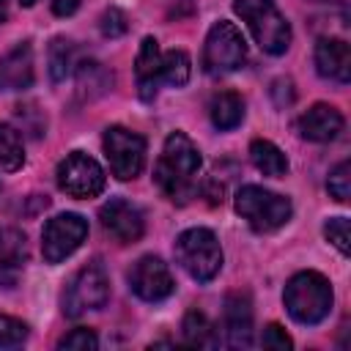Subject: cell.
<instances>
[{
  "label": "cell",
  "instance_id": "cell-1",
  "mask_svg": "<svg viewBox=\"0 0 351 351\" xmlns=\"http://www.w3.org/2000/svg\"><path fill=\"white\" fill-rule=\"evenodd\" d=\"M200 165H203V159H200L197 145L184 132H173V134H167L162 154L156 159L154 181L173 203H184L195 189V176H197Z\"/></svg>",
  "mask_w": 351,
  "mask_h": 351
},
{
  "label": "cell",
  "instance_id": "cell-2",
  "mask_svg": "<svg viewBox=\"0 0 351 351\" xmlns=\"http://www.w3.org/2000/svg\"><path fill=\"white\" fill-rule=\"evenodd\" d=\"M282 302H285V310L288 315L296 321V324H304V326H315L321 324L329 310H332V285L329 280L321 274V271H299L293 274L288 282H285V291H282Z\"/></svg>",
  "mask_w": 351,
  "mask_h": 351
},
{
  "label": "cell",
  "instance_id": "cell-3",
  "mask_svg": "<svg viewBox=\"0 0 351 351\" xmlns=\"http://www.w3.org/2000/svg\"><path fill=\"white\" fill-rule=\"evenodd\" d=\"M233 11L247 22L255 44L269 55H282L291 47V25L274 0H233Z\"/></svg>",
  "mask_w": 351,
  "mask_h": 351
},
{
  "label": "cell",
  "instance_id": "cell-4",
  "mask_svg": "<svg viewBox=\"0 0 351 351\" xmlns=\"http://www.w3.org/2000/svg\"><path fill=\"white\" fill-rule=\"evenodd\" d=\"M233 208L241 219H247V225L255 233H271V230L282 228L293 214V206L288 197L269 192L263 186H255V184H247L236 192Z\"/></svg>",
  "mask_w": 351,
  "mask_h": 351
},
{
  "label": "cell",
  "instance_id": "cell-5",
  "mask_svg": "<svg viewBox=\"0 0 351 351\" xmlns=\"http://www.w3.org/2000/svg\"><path fill=\"white\" fill-rule=\"evenodd\" d=\"M173 252L181 269L197 282H211L222 269V247L208 228H189L178 233Z\"/></svg>",
  "mask_w": 351,
  "mask_h": 351
},
{
  "label": "cell",
  "instance_id": "cell-6",
  "mask_svg": "<svg viewBox=\"0 0 351 351\" xmlns=\"http://www.w3.org/2000/svg\"><path fill=\"white\" fill-rule=\"evenodd\" d=\"M110 299V277L99 261L85 263L63 291V313L77 318L88 310L104 307Z\"/></svg>",
  "mask_w": 351,
  "mask_h": 351
},
{
  "label": "cell",
  "instance_id": "cell-7",
  "mask_svg": "<svg viewBox=\"0 0 351 351\" xmlns=\"http://www.w3.org/2000/svg\"><path fill=\"white\" fill-rule=\"evenodd\" d=\"M244 60H247V41L241 30L228 19L214 22L203 44V69L208 74H228L236 71Z\"/></svg>",
  "mask_w": 351,
  "mask_h": 351
},
{
  "label": "cell",
  "instance_id": "cell-8",
  "mask_svg": "<svg viewBox=\"0 0 351 351\" xmlns=\"http://www.w3.org/2000/svg\"><path fill=\"white\" fill-rule=\"evenodd\" d=\"M104 154L110 162V170L121 181H132L145 167V137L123 129V126H107L104 129Z\"/></svg>",
  "mask_w": 351,
  "mask_h": 351
},
{
  "label": "cell",
  "instance_id": "cell-9",
  "mask_svg": "<svg viewBox=\"0 0 351 351\" xmlns=\"http://www.w3.org/2000/svg\"><path fill=\"white\" fill-rule=\"evenodd\" d=\"M55 181L60 186V192H66L69 197H77V200H88V197H96L104 192V184H107V176L101 170V165L82 154V151H71L55 170Z\"/></svg>",
  "mask_w": 351,
  "mask_h": 351
},
{
  "label": "cell",
  "instance_id": "cell-10",
  "mask_svg": "<svg viewBox=\"0 0 351 351\" xmlns=\"http://www.w3.org/2000/svg\"><path fill=\"white\" fill-rule=\"evenodd\" d=\"M88 239V219L80 214H58L41 230V252L47 263H60Z\"/></svg>",
  "mask_w": 351,
  "mask_h": 351
},
{
  "label": "cell",
  "instance_id": "cell-11",
  "mask_svg": "<svg viewBox=\"0 0 351 351\" xmlns=\"http://www.w3.org/2000/svg\"><path fill=\"white\" fill-rule=\"evenodd\" d=\"M129 288L143 302H162L173 293L176 282L167 263L156 255H143L129 271Z\"/></svg>",
  "mask_w": 351,
  "mask_h": 351
},
{
  "label": "cell",
  "instance_id": "cell-12",
  "mask_svg": "<svg viewBox=\"0 0 351 351\" xmlns=\"http://www.w3.org/2000/svg\"><path fill=\"white\" fill-rule=\"evenodd\" d=\"M99 219H101V228L121 244H134L140 241L143 230H145V219H143V211L123 200V197H112L107 200L101 208H99Z\"/></svg>",
  "mask_w": 351,
  "mask_h": 351
},
{
  "label": "cell",
  "instance_id": "cell-13",
  "mask_svg": "<svg viewBox=\"0 0 351 351\" xmlns=\"http://www.w3.org/2000/svg\"><path fill=\"white\" fill-rule=\"evenodd\" d=\"M313 60H315V71L324 80H332L340 85L351 80V47L343 38H318Z\"/></svg>",
  "mask_w": 351,
  "mask_h": 351
},
{
  "label": "cell",
  "instance_id": "cell-14",
  "mask_svg": "<svg viewBox=\"0 0 351 351\" xmlns=\"http://www.w3.org/2000/svg\"><path fill=\"white\" fill-rule=\"evenodd\" d=\"M343 123H346V121H343V115H340L337 107L318 101V104H313L307 112H302L296 129H299V134H302L304 140H310V143H332V140L343 132Z\"/></svg>",
  "mask_w": 351,
  "mask_h": 351
},
{
  "label": "cell",
  "instance_id": "cell-15",
  "mask_svg": "<svg viewBox=\"0 0 351 351\" xmlns=\"http://www.w3.org/2000/svg\"><path fill=\"white\" fill-rule=\"evenodd\" d=\"M222 329H225L228 346L233 348H247L252 343V302L247 293H230L225 299Z\"/></svg>",
  "mask_w": 351,
  "mask_h": 351
},
{
  "label": "cell",
  "instance_id": "cell-16",
  "mask_svg": "<svg viewBox=\"0 0 351 351\" xmlns=\"http://www.w3.org/2000/svg\"><path fill=\"white\" fill-rule=\"evenodd\" d=\"M33 80H36L33 47L22 41L0 60V90H25L33 85Z\"/></svg>",
  "mask_w": 351,
  "mask_h": 351
},
{
  "label": "cell",
  "instance_id": "cell-17",
  "mask_svg": "<svg viewBox=\"0 0 351 351\" xmlns=\"http://www.w3.org/2000/svg\"><path fill=\"white\" fill-rule=\"evenodd\" d=\"M159 66H162V49L159 41L154 36H145L134 60V74H137V85H140V96L145 101H151L156 96V85H159Z\"/></svg>",
  "mask_w": 351,
  "mask_h": 351
},
{
  "label": "cell",
  "instance_id": "cell-18",
  "mask_svg": "<svg viewBox=\"0 0 351 351\" xmlns=\"http://www.w3.org/2000/svg\"><path fill=\"white\" fill-rule=\"evenodd\" d=\"M208 115H211V123L219 129V132H230L241 123L244 118V101L239 93L233 90H219L211 96V104H208Z\"/></svg>",
  "mask_w": 351,
  "mask_h": 351
},
{
  "label": "cell",
  "instance_id": "cell-19",
  "mask_svg": "<svg viewBox=\"0 0 351 351\" xmlns=\"http://www.w3.org/2000/svg\"><path fill=\"white\" fill-rule=\"evenodd\" d=\"M250 159H252L255 170L269 176V178H282L288 173V159L271 140H252L250 143Z\"/></svg>",
  "mask_w": 351,
  "mask_h": 351
},
{
  "label": "cell",
  "instance_id": "cell-20",
  "mask_svg": "<svg viewBox=\"0 0 351 351\" xmlns=\"http://www.w3.org/2000/svg\"><path fill=\"white\" fill-rule=\"evenodd\" d=\"M181 332H184V343H186V346H197V348H211V346H217L214 324H211V321L206 318V313H200V310H189V313L184 315Z\"/></svg>",
  "mask_w": 351,
  "mask_h": 351
},
{
  "label": "cell",
  "instance_id": "cell-21",
  "mask_svg": "<svg viewBox=\"0 0 351 351\" xmlns=\"http://www.w3.org/2000/svg\"><path fill=\"white\" fill-rule=\"evenodd\" d=\"M27 261V239L16 228H0V269H19Z\"/></svg>",
  "mask_w": 351,
  "mask_h": 351
},
{
  "label": "cell",
  "instance_id": "cell-22",
  "mask_svg": "<svg viewBox=\"0 0 351 351\" xmlns=\"http://www.w3.org/2000/svg\"><path fill=\"white\" fill-rule=\"evenodd\" d=\"M77 85H80V93H88V99H93V96H101L112 85V74L101 63L85 60L77 69Z\"/></svg>",
  "mask_w": 351,
  "mask_h": 351
},
{
  "label": "cell",
  "instance_id": "cell-23",
  "mask_svg": "<svg viewBox=\"0 0 351 351\" xmlns=\"http://www.w3.org/2000/svg\"><path fill=\"white\" fill-rule=\"evenodd\" d=\"M189 71H192V63H189V55L184 49H170V52H162V66H159V82H167V85H186L189 80Z\"/></svg>",
  "mask_w": 351,
  "mask_h": 351
},
{
  "label": "cell",
  "instance_id": "cell-24",
  "mask_svg": "<svg viewBox=\"0 0 351 351\" xmlns=\"http://www.w3.org/2000/svg\"><path fill=\"white\" fill-rule=\"evenodd\" d=\"M47 58H49V77H52V82H63L71 74V66H74V44L69 38L58 36L49 44Z\"/></svg>",
  "mask_w": 351,
  "mask_h": 351
},
{
  "label": "cell",
  "instance_id": "cell-25",
  "mask_svg": "<svg viewBox=\"0 0 351 351\" xmlns=\"http://www.w3.org/2000/svg\"><path fill=\"white\" fill-rule=\"evenodd\" d=\"M25 165V151L16 129L8 123H0V167L3 170H19Z\"/></svg>",
  "mask_w": 351,
  "mask_h": 351
},
{
  "label": "cell",
  "instance_id": "cell-26",
  "mask_svg": "<svg viewBox=\"0 0 351 351\" xmlns=\"http://www.w3.org/2000/svg\"><path fill=\"white\" fill-rule=\"evenodd\" d=\"M324 236L326 241L340 252V255H348L351 252V228H348V219L346 217H332L324 222Z\"/></svg>",
  "mask_w": 351,
  "mask_h": 351
},
{
  "label": "cell",
  "instance_id": "cell-27",
  "mask_svg": "<svg viewBox=\"0 0 351 351\" xmlns=\"http://www.w3.org/2000/svg\"><path fill=\"white\" fill-rule=\"evenodd\" d=\"M326 189H329V195H332L337 203H348V197H351V165H348V162H340V165L329 173Z\"/></svg>",
  "mask_w": 351,
  "mask_h": 351
},
{
  "label": "cell",
  "instance_id": "cell-28",
  "mask_svg": "<svg viewBox=\"0 0 351 351\" xmlns=\"http://www.w3.org/2000/svg\"><path fill=\"white\" fill-rule=\"evenodd\" d=\"M27 340V324L0 313V348H14Z\"/></svg>",
  "mask_w": 351,
  "mask_h": 351
},
{
  "label": "cell",
  "instance_id": "cell-29",
  "mask_svg": "<svg viewBox=\"0 0 351 351\" xmlns=\"http://www.w3.org/2000/svg\"><path fill=\"white\" fill-rule=\"evenodd\" d=\"M96 346H99V337L88 326H77L58 340V348H74V351H93Z\"/></svg>",
  "mask_w": 351,
  "mask_h": 351
},
{
  "label": "cell",
  "instance_id": "cell-30",
  "mask_svg": "<svg viewBox=\"0 0 351 351\" xmlns=\"http://www.w3.org/2000/svg\"><path fill=\"white\" fill-rule=\"evenodd\" d=\"M261 346L263 348H271V351H288L293 346V340L285 335V329L280 324H269L261 335Z\"/></svg>",
  "mask_w": 351,
  "mask_h": 351
},
{
  "label": "cell",
  "instance_id": "cell-31",
  "mask_svg": "<svg viewBox=\"0 0 351 351\" xmlns=\"http://www.w3.org/2000/svg\"><path fill=\"white\" fill-rule=\"evenodd\" d=\"M99 27H101V33L110 36V38L126 33V16H123V11H121V8H107V11L101 14Z\"/></svg>",
  "mask_w": 351,
  "mask_h": 351
},
{
  "label": "cell",
  "instance_id": "cell-32",
  "mask_svg": "<svg viewBox=\"0 0 351 351\" xmlns=\"http://www.w3.org/2000/svg\"><path fill=\"white\" fill-rule=\"evenodd\" d=\"M80 8V0H52V14L55 16H71Z\"/></svg>",
  "mask_w": 351,
  "mask_h": 351
},
{
  "label": "cell",
  "instance_id": "cell-33",
  "mask_svg": "<svg viewBox=\"0 0 351 351\" xmlns=\"http://www.w3.org/2000/svg\"><path fill=\"white\" fill-rule=\"evenodd\" d=\"M8 19V3L5 0H0V25Z\"/></svg>",
  "mask_w": 351,
  "mask_h": 351
},
{
  "label": "cell",
  "instance_id": "cell-34",
  "mask_svg": "<svg viewBox=\"0 0 351 351\" xmlns=\"http://www.w3.org/2000/svg\"><path fill=\"white\" fill-rule=\"evenodd\" d=\"M19 3H22V5H25V8H30V5H36V3H38V0H19Z\"/></svg>",
  "mask_w": 351,
  "mask_h": 351
}]
</instances>
